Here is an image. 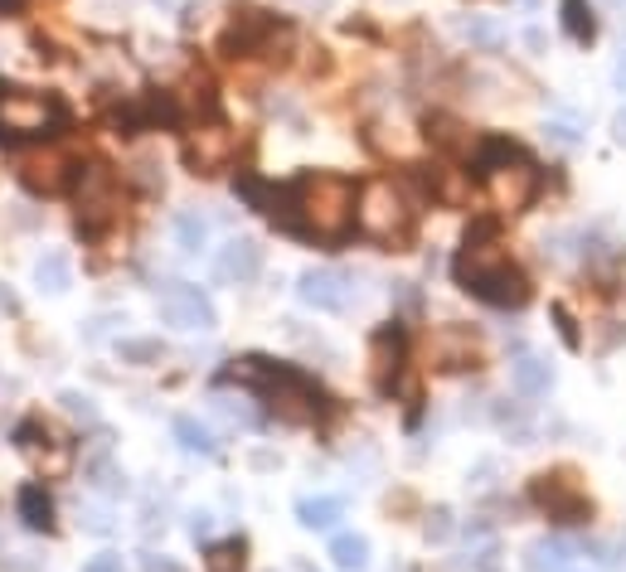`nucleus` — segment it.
Wrapping results in <instances>:
<instances>
[{"label":"nucleus","mask_w":626,"mask_h":572,"mask_svg":"<svg viewBox=\"0 0 626 572\" xmlns=\"http://www.w3.org/2000/svg\"><path fill=\"white\" fill-rule=\"evenodd\" d=\"M209 572H243V538H223L209 548Z\"/></svg>","instance_id":"nucleus-26"},{"label":"nucleus","mask_w":626,"mask_h":572,"mask_svg":"<svg viewBox=\"0 0 626 572\" xmlns=\"http://www.w3.org/2000/svg\"><path fill=\"white\" fill-rule=\"evenodd\" d=\"M564 30H568V39H578V44H588L598 35V20H592L588 0H564Z\"/></svg>","instance_id":"nucleus-24"},{"label":"nucleus","mask_w":626,"mask_h":572,"mask_svg":"<svg viewBox=\"0 0 626 572\" xmlns=\"http://www.w3.org/2000/svg\"><path fill=\"white\" fill-rule=\"evenodd\" d=\"M355 223L369 233L374 243H398L408 238L413 229V209L404 199V189L394 185V179H369L360 189V199H355Z\"/></svg>","instance_id":"nucleus-4"},{"label":"nucleus","mask_w":626,"mask_h":572,"mask_svg":"<svg viewBox=\"0 0 626 572\" xmlns=\"http://www.w3.org/2000/svg\"><path fill=\"white\" fill-rule=\"evenodd\" d=\"M456 282L490 306H524L530 301V277L500 253L496 223H476L456 253Z\"/></svg>","instance_id":"nucleus-1"},{"label":"nucleus","mask_w":626,"mask_h":572,"mask_svg":"<svg viewBox=\"0 0 626 572\" xmlns=\"http://www.w3.org/2000/svg\"><path fill=\"white\" fill-rule=\"evenodd\" d=\"M476 165H480V175H486V189H490L500 214H520V209L534 199V189H540L534 165L524 161L520 145H510V141H480Z\"/></svg>","instance_id":"nucleus-3"},{"label":"nucleus","mask_w":626,"mask_h":572,"mask_svg":"<svg viewBox=\"0 0 626 572\" xmlns=\"http://www.w3.org/2000/svg\"><path fill=\"white\" fill-rule=\"evenodd\" d=\"M63 121V107L44 93H20V87H5L0 93V141L15 137H44L49 127Z\"/></svg>","instance_id":"nucleus-6"},{"label":"nucleus","mask_w":626,"mask_h":572,"mask_svg":"<svg viewBox=\"0 0 626 572\" xmlns=\"http://www.w3.org/2000/svg\"><path fill=\"white\" fill-rule=\"evenodd\" d=\"M35 282H39L44 291H54V296H59V291L73 287V262H69L63 253H44L39 262H35Z\"/></svg>","instance_id":"nucleus-20"},{"label":"nucleus","mask_w":626,"mask_h":572,"mask_svg":"<svg viewBox=\"0 0 626 572\" xmlns=\"http://www.w3.org/2000/svg\"><path fill=\"white\" fill-rule=\"evenodd\" d=\"M181 155H185V165H189L195 175H219V171H229L233 155H239V137H233L223 121L209 117L205 127H189V131H185Z\"/></svg>","instance_id":"nucleus-8"},{"label":"nucleus","mask_w":626,"mask_h":572,"mask_svg":"<svg viewBox=\"0 0 626 572\" xmlns=\"http://www.w3.org/2000/svg\"><path fill=\"white\" fill-rule=\"evenodd\" d=\"M233 378L248 384L267 408L277 412L282 422H311L321 412V388L311 384L301 369L292 364H277V359H263V354H248L233 364Z\"/></svg>","instance_id":"nucleus-2"},{"label":"nucleus","mask_w":626,"mask_h":572,"mask_svg":"<svg viewBox=\"0 0 626 572\" xmlns=\"http://www.w3.org/2000/svg\"><path fill=\"white\" fill-rule=\"evenodd\" d=\"M568 563H573V548L564 538H540L530 548V572H564Z\"/></svg>","instance_id":"nucleus-21"},{"label":"nucleus","mask_w":626,"mask_h":572,"mask_svg":"<svg viewBox=\"0 0 626 572\" xmlns=\"http://www.w3.org/2000/svg\"><path fill=\"white\" fill-rule=\"evenodd\" d=\"M297 296L306 301L311 311H345L350 306V282H345L335 267H311V272L301 277Z\"/></svg>","instance_id":"nucleus-12"},{"label":"nucleus","mask_w":626,"mask_h":572,"mask_svg":"<svg viewBox=\"0 0 626 572\" xmlns=\"http://www.w3.org/2000/svg\"><path fill=\"white\" fill-rule=\"evenodd\" d=\"M121 359H161V345L155 340H127L121 345Z\"/></svg>","instance_id":"nucleus-29"},{"label":"nucleus","mask_w":626,"mask_h":572,"mask_svg":"<svg viewBox=\"0 0 626 572\" xmlns=\"http://www.w3.org/2000/svg\"><path fill=\"white\" fill-rule=\"evenodd\" d=\"M544 137H549L554 145H564V151H573V145L583 141V137H578L573 121H549V127H544Z\"/></svg>","instance_id":"nucleus-27"},{"label":"nucleus","mask_w":626,"mask_h":572,"mask_svg":"<svg viewBox=\"0 0 626 572\" xmlns=\"http://www.w3.org/2000/svg\"><path fill=\"white\" fill-rule=\"evenodd\" d=\"M20 520H25V529H35V534H49L54 529V500L44 495V486H25V490H20Z\"/></svg>","instance_id":"nucleus-18"},{"label":"nucleus","mask_w":626,"mask_h":572,"mask_svg":"<svg viewBox=\"0 0 626 572\" xmlns=\"http://www.w3.org/2000/svg\"><path fill=\"white\" fill-rule=\"evenodd\" d=\"M189 534H195V538H209V534H215V514H205V510L189 514Z\"/></svg>","instance_id":"nucleus-31"},{"label":"nucleus","mask_w":626,"mask_h":572,"mask_svg":"<svg viewBox=\"0 0 626 572\" xmlns=\"http://www.w3.org/2000/svg\"><path fill=\"white\" fill-rule=\"evenodd\" d=\"M534 500H540L544 510L554 514V520H568V524L588 514L583 490H578V480L564 476V470H558V476H540V480H534Z\"/></svg>","instance_id":"nucleus-11"},{"label":"nucleus","mask_w":626,"mask_h":572,"mask_svg":"<svg viewBox=\"0 0 626 572\" xmlns=\"http://www.w3.org/2000/svg\"><path fill=\"white\" fill-rule=\"evenodd\" d=\"M15 175H20V185L35 189V195H59V189H69V179H73V161L59 151V145H39V151L15 155Z\"/></svg>","instance_id":"nucleus-9"},{"label":"nucleus","mask_w":626,"mask_h":572,"mask_svg":"<svg viewBox=\"0 0 626 572\" xmlns=\"http://www.w3.org/2000/svg\"><path fill=\"white\" fill-rule=\"evenodd\" d=\"M63 408H69L73 418H83V422L97 418V412H93V398H83V394H63Z\"/></svg>","instance_id":"nucleus-30"},{"label":"nucleus","mask_w":626,"mask_h":572,"mask_svg":"<svg viewBox=\"0 0 626 572\" xmlns=\"http://www.w3.org/2000/svg\"><path fill=\"white\" fill-rule=\"evenodd\" d=\"M462 35L472 39V44H486V49H490V44L500 39V30L490 25V20H466V25H462Z\"/></svg>","instance_id":"nucleus-28"},{"label":"nucleus","mask_w":626,"mask_h":572,"mask_svg":"<svg viewBox=\"0 0 626 572\" xmlns=\"http://www.w3.org/2000/svg\"><path fill=\"white\" fill-rule=\"evenodd\" d=\"M121 209H127V195H121L117 175H112L107 165L83 171V179H78V223H83L88 233H103L121 219Z\"/></svg>","instance_id":"nucleus-7"},{"label":"nucleus","mask_w":626,"mask_h":572,"mask_svg":"<svg viewBox=\"0 0 626 572\" xmlns=\"http://www.w3.org/2000/svg\"><path fill=\"white\" fill-rule=\"evenodd\" d=\"M147 572H181V568H171V563H155V558H147Z\"/></svg>","instance_id":"nucleus-33"},{"label":"nucleus","mask_w":626,"mask_h":572,"mask_svg":"<svg viewBox=\"0 0 626 572\" xmlns=\"http://www.w3.org/2000/svg\"><path fill=\"white\" fill-rule=\"evenodd\" d=\"M617 87H622V93H626V54H622V59H617Z\"/></svg>","instance_id":"nucleus-34"},{"label":"nucleus","mask_w":626,"mask_h":572,"mask_svg":"<svg viewBox=\"0 0 626 572\" xmlns=\"http://www.w3.org/2000/svg\"><path fill=\"white\" fill-rule=\"evenodd\" d=\"M510 378H515V388H520V394L540 398V394H549V384H554V369L544 364L540 354H520L515 364H510Z\"/></svg>","instance_id":"nucleus-16"},{"label":"nucleus","mask_w":626,"mask_h":572,"mask_svg":"<svg viewBox=\"0 0 626 572\" xmlns=\"http://www.w3.org/2000/svg\"><path fill=\"white\" fill-rule=\"evenodd\" d=\"M297 520H301V529L326 534V529H335V524L345 520V500H335V495H306V500L297 504Z\"/></svg>","instance_id":"nucleus-15"},{"label":"nucleus","mask_w":626,"mask_h":572,"mask_svg":"<svg viewBox=\"0 0 626 572\" xmlns=\"http://www.w3.org/2000/svg\"><path fill=\"white\" fill-rule=\"evenodd\" d=\"M20 5V0H0V15H10V10H15Z\"/></svg>","instance_id":"nucleus-35"},{"label":"nucleus","mask_w":626,"mask_h":572,"mask_svg":"<svg viewBox=\"0 0 626 572\" xmlns=\"http://www.w3.org/2000/svg\"><path fill=\"white\" fill-rule=\"evenodd\" d=\"M175 243H181L185 253L209 248V219L199 214V209H185V214H175Z\"/></svg>","instance_id":"nucleus-23"},{"label":"nucleus","mask_w":626,"mask_h":572,"mask_svg":"<svg viewBox=\"0 0 626 572\" xmlns=\"http://www.w3.org/2000/svg\"><path fill=\"white\" fill-rule=\"evenodd\" d=\"M389 369L398 374V340L394 335H379L374 340V384L389 388Z\"/></svg>","instance_id":"nucleus-25"},{"label":"nucleus","mask_w":626,"mask_h":572,"mask_svg":"<svg viewBox=\"0 0 626 572\" xmlns=\"http://www.w3.org/2000/svg\"><path fill=\"white\" fill-rule=\"evenodd\" d=\"M175 442H181L185 452H195V456H215L219 452L215 432H209L199 418H175Z\"/></svg>","instance_id":"nucleus-22"},{"label":"nucleus","mask_w":626,"mask_h":572,"mask_svg":"<svg viewBox=\"0 0 626 572\" xmlns=\"http://www.w3.org/2000/svg\"><path fill=\"white\" fill-rule=\"evenodd\" d=\"M277 49H292V30L277 25L267 10H233V25L229 35H223V54L229 59H253V54H263V59H282Z\"/></svg>","instance_id":"nucleus-5"},{"label":"nucleus","mask_w":626,"mask_h":572,"mask_svg":"<svg viewBox=\"0 0 626 572\" xmlns=\"http://www.w3.org/2000/svg\"><path fill=\"white\" fill-rule=\"evenodd\" d=\"M331 558L340 572H364L369 568V538L364 534H335L331 538Z\"/></svg>","instance_id":"nucleus-19"},{"label":"nucleus","mask_w":626,"mask_h":572,"mask_svg":"<svg viewBox=\"0 0 626 572\" xmlns=\"http://www.w3.org/2000/svg\"><path fill=\"white\" fill-rule=\"evenodd\" d=\"M428 354L438 369H466V364H476V340L466 330H438Z\"/></svg>","instance_id":"nucleus-14"},{"label":"nucleus","mask_w":626,"mask_h":572,"mask_svg":"<svg viewBox=\"0 0 626 572\" xmlns=\"http://www.w3.org/2000/svg\"><path fill=\"white\" fill-rule=\"evenodd\" d=\"M617 137L626 141V112H622V117H617Z\"/></svg>","instance_id":"nucleus-36"},{"label":"nucleus","mask_w":626,"mask_h":572,"mask_svg":"<svg viewBox=\"0 0 626 572\" xmlns=\"http://www.w3.org/2000/svg\"><path fill=\"white\" fill-rule=\"evenodd\" d=\"M263 272V248L253 238H233L229 248L219 253V277L223 282H253V277Z\"/></svg>","instance_id":"nucleus-13"},{"label":"nucleus","mask_w":626,"mask_h":572,"mask_svg":"<svg viewBox=\"0 0 626 572\" xmlns=\"http://www.w3.org/2000/svg\"><path fill=\"white\" fill-rule=\"evenodd\" d=\"M428 137L438 141L442 151H452V155H476V145H480L456 117H428Z\"/></svg>","instance_id":"nucleus-17"},{"label":"nucleus","mask_w":626,"mask_h":572,"mask_svg":"<svg viewBox=\"0 0 626 572\" xmlns=\"http://www.w3.org/2000/svg\"><path fill=\"white\" fill-rule=\"evenodd\" d=\"M161 316L171 325H181V330H215V320H219L215 301H209L199 287H185V282L161 291Z\"/></svg>","instance_id":"nucleus-10"},{"label":"nucleus","mask_w":626,"mask_h":572,"mask_svg":"<svg viewBox=\"0 0 626 572\" xmlns=\"http://www.w3.org/2000/svg\"><path fill=\"white\" fill-rule=\"evenodd\" d=\"M83 572H121V558H117V553H97Z\"/></svg>","instance_id":"nucleus-32"}]
</instances>
